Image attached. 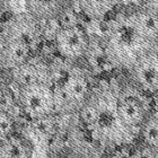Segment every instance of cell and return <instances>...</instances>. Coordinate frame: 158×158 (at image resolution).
<instances>
[{"label":"cell","mask_w":158,"mask_h":158,"mask_svg":"<svg viewBox=\"0 0 158 158\" xmlns=\"http://www.w3.org/2000/svg\"><path fill=\"white\" fill-rule=\"evenodd\" d=\"M41 24V20L27 11L15 15L3 25L1 40H20L34 49L43 36V26Z\"/></svg>","instance_id":"8992f818"},{"label":"cell","mask_w":158,"mask_h":158,"mask_svg":"<svg viewBox=\"0 0 158 158\" xmlns=\"http://www.w3.org/2000/svg\"><path fill=\"white\" fill-rule=\"evenodd\" d=\"M140 133L146 145L152 148L158 147V115L147 118L140 128Z\"/></svg>","instance_id":"9a60e30c"},{"label":"cell","mask_w":158,"mask_h":158,"mask_svg":"<svg viewBox=\"0 0 158 158\" xmlns=\"http://www.w3.org/2000/svg\"><path fill=\"white\" fill-rule=\"evenodd\" d=\"M155 96H156V98L158 99V89L156 90V93H155Z\"/></svg>","instance_id":"7402d4cb"},{"label":"cell","mask_w":158,"mask_h":158,"mask_svg":"<svg viewBox=\"0 0 158 158\" xmlns=\"http://www.w3.org/2000/svg\"><path fill=\"white\" fill-rule=\"evenodd\" d=\"M103 43L110 64L129 70L139 59L155 51L158 45L142 33L132 10L118 14L107 22Z\"/></svg>","instance_id":"6da1fadb"},{"label":"cell","mask_w":158,"mask_h":158,"mask_svg":"<svg viewBox=\"0 0 158 158\" xmlns=\"http://www.w3.org/2000/svg\"><path fill=\"white\" fill-rule=\"evenodd\" d=\"M17 102L24 114L32 120L50 116L56 112L54 89L44 81L19 88Z\"/></svg>","instance_id":"3957f363"},{"label":"cell","mask_w":158,"mask_h":158,"mask_svg":"<svg viewBox=\"0 0 158 158\" xmlns=\"http://www.w3.org/2000/svg\"><path fill=\"white\" fill-rule=\"evenodd\" d=\"M130 158H158V157H157V155H156L154 148H152L150 146L143 143L141 147H139V148L132 154Z\"/></svg>","instance_id":"ac0fdd59"},{"label":"cell","mask_w":158,"mask_h":158,"mask_svg":"<svg viewBox=\"0 0 158 158\" xmlns=\"http://www.w3.org/2000/svg\"><path fill=\"white\" fill-rule=\"evenodd\" d=\"M95 104L97 118L93 125V138L107 147H118L131 142L137 135L135 130L125 127L118 113V95L114 86L105 85L89 94Z\"/></svg>","instance_id":"7a4b0ae2"},{"label":"cell","mask_w":158,"mask_h":158,"mask_svg":"<svg viewBox=\"0 0 158 158\" xmlns=\"http://www.w3.org/2000/svg\"><path fill=\"white\" fill-rule=\"evenodd\" d=\"M11 73H13V80L16 82V85L19 88L35 82L44 81L41 78V70L30 61L15 69H11Z\"/></svg>","instance_id":"5bb4252c"},{"label":"cell","mask_w":158,"mask_h":158,"mask_svg":"<svg viewBox=\"0 0 158 158\" xmlns=\"http://www.w3.org/2000/svg\"><path fill=\"white\" fill-rule=\"evenodd\" d=\"M3 68V59H2V51H1V45H0V70Z\"/></svg>","instance_id":"ffe728a7"},{"label":"cell","mask_w":158,"mask_h":158,"mask_svg":"<svg viewBox=\"0 0 158 158\" xmlns=\"http://www.w3.org/2000/svg\"><path fill=\"white\" fill-rule=\"evenodd\" d=\"M135 23L138 24L142 33L149 40L158 44V15L147 10L143 7H139L132 10Z\"/></svg>","instance_id":"4fadbf2b"},{"label":"cell","mask_w":158,"mask_h":158,"mask_svg":"<svg viewBox=\"0 0 158 158\" xmlns=\"http://www.w3.org/2000/svg\"><path fill=\"white\" fill-rule=\"evenodd\" d=\"M56 19L59 22L60 27H69L78 25V19H77L76 14L71 10L70 7H67Z\"/></svg>","instance_id":"e0dca14e"},{"label":"cell","mask_w":158,"mask_h":158,"mask_svg":"<svg viewBox=\"0 0 158 158\" xmlns=\"http://www.w3.org/2000/svg\"><path fill=\"white\" fill-rule=\"evenodd\" d=\"M154 150H155L156 155H157V157H158V147H157V148H154Z\"/></svg>","instance_id":"44dd1931"},{"label":"cell","mask_w":158,"mask_h":158,"mask_svg":"<svg viewBox=\"0 0 158 158\" xmlns=\"http://www.w3.org/2000/svg\"><path fill=\"white\" fill-rule=\"evenodd\" d=\"M53 41L56 52L68 61H75L85 56L90 45L88 34L79 25L60 27Z\"/></svg>","instance_id":"5b68a950"},{"label":"cell","mask_w":158,"mask_h":158,"mask_svg":"<svg viewBox=\"0 0 158 158\" xmlns=\"http://www.w3.org/2000/svg\"><path fill=\"white\" fill-rule=\"evenodd\" d=\"M118 113L122 123L128 128L140 132L147 118V109L140 97L135 95L118 96Z\"/></svg>","instance_id":"ba28073f"},{"label":"cell","mask_w":158,"mask_h":158,"mask_svg":"<svg viewBox=\"0 0 158 158\" xmlns=\"http://www.w3.org/2000/svg\"><path fill=\"white\" fill-rule=\"evenodd\" d=\"M27 13L41 22L56 19L68 7V0H24Z\"/></svg>","instance_id":"30bf717a"},{"label":"cell","mask_w":158,"mask_h":158,"mask_svg":"<svg viewBox=\"0 0 158 158\" xmlns=\"http://www.w3.org/2000/svg\"><path fill=\"white\" fill-rule=\"evenodd\" d=\"M142 7L158 15V0H142Z\"/></svg>","instance_id":"d6986e66"},{"label":"cell","mask_w":158,"mask_h":158,"mask_svg":"<svg viewBox=\"0 0 158 158\" xmlns=\"http://www.w3.org/2000/svg\"><path fill=\"white\" fill-rule=\"evenodd\" d=\"M14 120L8 111L0 110V141L8 138L14 132Z\"/></svg>","instance_id":"2e32d148"},{"label":"cell","mask_w":158,"mask_h":158,"mask_svg":"<svg viewBox=\"0 0 158 158\" xmlns=\"http://www.w3.org/2000/svg\"><path fill=\"white\" fill-rule=\"evenodd\" d=\"M32 154L30 142L14 133L0 141V158H32Z\"/></svg>","instance_id":"8fae6325"},{"label":"cell","mask_w":158,"mask_h":158,"mask_svg":"<svg viewBox=\"0 0 158 158\" xmlns=\"http://www.w3.org/2000/svg\"><path fill=\"white\" fill-rule=\"evenodd\" d=\"M56 98V112H78L89 97V84L85 77L77 73L70 75L61 84L53 87Z\"/></svg>","instance_id":"277c9868"},{"label":"cell","mask_w":158,"mask_h":158,"mask_svg":"<svg viewBox=\"0 0 158 158\" xmlns=\"http://www.w3.org/2000/svg\"><path fill=\"white\" fill-rule=\"evenodd\" d=\"M3 68L15 69L30 61L33 49L20 40H1Z\"/></svg>","instance_id":"9c48e42d"},{"label":"cell","mask_w":158,"mask_h":158,"mask_svg":"<svg viewBox=\"0 0 158 158\" xmlns=\"http://www.w3.org/2000/svg\"><path fill=\"white\" fill-rule=\"evenodd\" d=\"M122 0H77L78 7L90 19L103 20Z\"/></svg>","instance_id":"7c38bea8"},{"label":"cell","mask_w":158,"mask_h":158,"mask_svg":"<svg viewBox=\"0 0 158 158\" xmlns=\"http://www.w3.org/2000/svg\"><path fill=\"white\" fill-rule=\"evenodd\" d=\"M130 71L133 81L142 90L155 94L158 89V56L155 51L139 59Z\"/></svg>","instance_id":"52a82bcc"}]
</instances>
